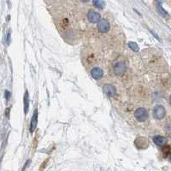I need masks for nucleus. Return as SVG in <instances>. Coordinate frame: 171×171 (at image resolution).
Returning <instances> with one entry per match:
<instances>
[{"label":"nucleus","instance_id":"obj_1","mask_svg":"<svg viewBox=\"0 0 171 171\" xmlns=\"http://www.w3.org/2000/svg\"><path fill=\"white\" fill-rule=\"evenodd\" d=\"M165 115H166V110H165L164 107L163 105H160V104L155 106L154 110H153V116L155 119H163V118H164Z\"/></svg>","mask_w":171,"mask_h":171},{"label":"nucleus","instance_id":"obj_2","mask_svg":"<svg viewBox=\"0 0 171 171\" xmlns=\"http://www.w3.org/2000/svg\"><path fill=\"white\" fill-rule=\"evenodd\" d=\"M134 116L139 122H145L148 118V111L145 108H139L135 110Z\"/></svg>","mask_w":171,"mask_h":171},{"label":"nucleus","instance_id":"obj_3","mask_svg":"<svg viewBox=\"0 0 171 171\" xmlns=\"http://www.w3.org/2000/svg\"><path fill=\"white\" fill-rule=\"evenodd\" d=\"M110 26L109 22L105 19L99 20V22L98 23V29L99 30V32L105 33L110 31Z\"/></svg>","mask_w":171,"mask_h":171},{"label":"nucleus","instance_id":"obj_4","mask_svg":"<svg viewBox=\"0 0 171 171\" xmlns=\"http://www.w3.org/2000/svg\"><path fill=\"white\" fill-rule=\"evenodd\" d=\"M126 71V64L123 62H118L114 66V72L116 75H123Z\"/></svg>","mask_w":171,"mask_h":171},{"label":"nucleus","instance_id":"obj_5","mask_svg":"<svg viewBox=\"0 0 171 171\" xmlns=\"http://www.w3.org/2000/svg\"><path fill=\"white\" fill-rule=\"evenodd\" d=\"M103 92L106 96L109 98L114 97L116 94V87L112 86V85H104L103 87Z\"/></svg>","mask_w":171,"mask_h":171},{"label":"nucleus","instance_id":"obj_6","mask_svg":"<svg viewBox=\"0 0 171 171\" xmlns=\"http://www.w3.org/2000/svg\"><path fill=\"white\" fill-rule=\"evenodd\" d=\"M87 17H88V20H89L90 23H98L100 20V14H98V12H96V11H94V10H90V11L88 12Z\"/></svg>","mask_w":171,"mask_h":171},{"label":"nucleus","instance_id":"obj_7","mask_svg":"<svg viewBox=\"0 0 171 171\" xmlns=\"http://www.w3.org/2000/svg\"><path fill=\"white\" fill-rule=\"evenodd\" d=\"M91 75L95 80H99V79L103 77V71L100 68H93L91 70Z\"/></svg>","mask_w":171,"mask_h":171},{"label":"nucleus","instance_id":"obj_8","mask_svg":"<svg viewBox=\"0 0 171 171\" xmlns=\"http://www.w3.org/2000/svg\"><path fill=\"white\" fill-rule=\"evenodd\" d=\"M37 122H38V110H35L33 115L32 120H31V123H30V132L33 133L35 130L36 126H37Z\"/></svg>","mask_w":171,"mask_h":171},{"label":"nucleus","instance_id":"obj_9","mask_svg":"<svg viewBox=\"0 0 171 171\" xmlns=\"http://www.w3.org/2000/svg\"><path fill=\"white\" fill-rule=\"evenodd\" d=\"M153 142L155 143L157 145L163 146V145H165V144L167 142V139H165L163 136L157 135L153 137Z\"/></svg>","mask_w":171,"mask_h":171},{"label":"nucleus","instance_id":"obj_10","mask_svg":"<svg viewBox=\"0 0 171 171\" xmlns=\"http://www.w3.org/2000/svg\"><path fill=\"white\" fill-rule=\"evenodd\" d=\"M29 109V94L28 92L26 91L25 95H24V112L25 114L28 113Z\"/></svg>","mask_w":171,"mask_h":171},{"label":"nucleus","instance_id":"obj_11","mask_svg":"<svg viewBox=\"0 0 171 171\" xmlns=\"http://www.w3.org/2000/svg\"><path fill=\"white\" fill-rule=\"evenodd\" d=\"M157 9H158V13L160 14L161 16H165V17H166V16H168V13H167V12H166V11H165V10L163 9V7H162V5H161V3H158V8H157Z\"/></svg>","mask_w":171,"mask_h":171},{"label":"nucleus","instance_id":"obj_12","mask_svg":"<svg viewBox=\"0 0 171 171\" xmlns=\"http://www.w3.org/2000/svg\"><path fill=\"white\" fill-rule=\"evenodd\" d=\"M128 46L130 47V49L132 50V51H133V52H139V45H137L135 42H128Z\"/></svg>","mask_w":171,"mask_h":171},{"label":"nucleus","instance_id":"obj_13","mask_svg":"<svg viewBox=\"0 0 171 171\" xmlns=\"http://www.w3.org/2000/svg\"><path fill=\"white\" fill-rule=\"evenodd\" d=\"M93 4L96 7H98V9H103L104 5H105L102 0H93Z\"/></svg>","mask_w":171,"mask_h":171},{"label":"nucleus","instance_id":"obj_14","mask_svg":"<svg viewBox=\"0 0 171 171\" xmlns=\"http://www.w3.org/2000/svg\"><path fill=\"white\" fill-rule=\"evenodd\" d=\"M5 98L7 100H10V93L9 91H5Z\"/></svg>","mask_w":171,"mask_h":171},{"label":"nucleus","instance_id":"obj_15","mask_svg":"<svg viewBox=\"0 0 171 171\" xmlns=\"http://www.w3.org/2000/svg\"><path fill=\"white\" fill-rule=\"evenodd\" d=\"M163 152H165V153H168V152L170 151V147H169V146H167V147L163 149Z\"/></svg>","mask_w":171,"mask_h":171},{"label":"nucleus","instance_id":"obj_16","mask_svg":"<svg viewBox=\"0 0 171 171\" xmlns=\"http://www.w3.org/2000/svg\"><path fill=\"white\" fill-rule=\"evenodd\" d=\"M8 39H6V42L7 41H8V45H9V44H10V33H8Z\"/></svg>","mask_w":171,"mask_h":171},{"label":"nucleus","instance_id":"obj_17","mask_svg":"<svg viewBox=\"0 0 171 171\" xmlns=\"http://www.w3.org/2000/svg\"><path fill=\"white\" fill-rule=\"evenodd\" d=\"M158 3H162V2H163V0H158Z\"/></svg>","mask_w":171,"mask_h":171},{"label":"nucleus","instance_id":"obj_18","mask_svg":"<svg viewBox=\"0 0 171 171\" xmlns=\"http://www.w3.org/2000/svg\"><path fill=\"white\" fill-rule=\"evenodd\" d=\"M81 1H82V2H88L89 0H81Z\"/></svg>","mask_w":171,"mask_h":171},{"label":"nucleus","instance_id":"obj_19","mask_svg":"<svg viewBox=\"0 0 171 171\" xmlns=\"http://www.w3.org/2000/svg\"><path fill=\"white\" fill-rule=\"evenodd\" d=\"M169 102H170V104H171V96H170V98H169Z\"/></svg>","mask_w":171,"mask_h":171},{"label":"nucleus","instance_id":"obj_20","mask_svg":"<svg viewBox=\"0 0 171 171\" xmlns=\"http://www.w3.org/2000/svg\"><path fill=\"white\" fill-rule=\"evenodd\" d=\"M169 158H170V160H171V153H170V155H169Z\"/></svg>","mask_w":171,"mask_h":171}]
</instances>
